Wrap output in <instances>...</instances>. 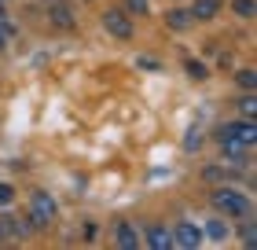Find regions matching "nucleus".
Returning a JSON list of instances; mask_svg holds the SVG:
<instances>
[{
    "instance_id": "22",
    "label": "nucleus",
    "mask_w": 257,
    "mask_h": 250,
    "mask_svg": "<svg viewBox=\"0 0 257 250\" xmlns=\"http://www.w3.org/2000/svg\"><path fill=\"white\" fill-rule=\"evenodd\" d=\"M11 235V217H0V243Z\"/></svg>"
},
{
    "instance_id": "6",
    "label": "nucleus",
    "mask_w": 257,
    "mask_h": 250,
    "mask_svg": "<svg viewBox=\"0 0 257 250\" xmlns=\"http://www.w3.org/2000/svg\"><path fill=\"white\" fill-rule=\"evenodd\" d=\"M147 246L169 250V246H173V232L166 228V224H151V228H147Z\"/></svg>"
},
{
    "instance_id": "20",
    "label": "nucleus",
    "mask_w": 257,
    "mask_h": 250,
    "mask_svg": "<svg viewBox=\"0 0 257 250\" xmlns=\"http://www.w3.org/2000/svg\"><path fill=\"white\" fill-rule=\"evenodd\" d=\"M242 243H246V246H253V243H257V235H253V221L242 224Z\"/></svg>"
},
{
    "instance_id": "17",
    "label": "nucleus",
    "mask_w": 257,
    "mask_h": 250,
    "mask_svg": "<svg viewBox=\"0 0 257 250\" xmlns=\"http://www.w3.org/2000/svg\"><path fill=\"white\" fill-rule=\"evenodd\" d=\"M202 177H206L209 184H217V181H224V177H228V170H224V165H209V170H206Z\"/></svg>"
},
{
    "instance_id": "12",
    "label": "nucleus",
    "mask_w": 257,
    "mask_h": 250,
    "mask_svg": "<svg viewBox=\"0 0 257 250\" xmlns=\"http://www.w3.org/2000/svg\"><path fill=\"white\" fill-rule=\"evenodd\" d=\"M52 22H55V26H70V22H74V15H70V8L55 4V8H52Z\"/></svg>"
},
{
    "instance_id": "5",
    "label": "nucleus",
    "mask_w": 257,
    "mask_h": 250,
    "mask_svg": "<svg viewBox=\"0 0 257 250\" xmlns=\"http://www.w3.org/2000/svg\"><path fill=\"white\" fill-rule=\"evenodd\" d=\"M173 246H188V250L202 246V228H198V224H191V221L173 224Z\"/></svg>"
},
{
    "instance_id": "1",
    "label": "nucleus",
    "mask_w": 257,
    "mask_h": 250,
    "mask_svg": "<svg viewBox=\"0 0 257 250\" xmlns=\"http://www.w3.org/2000/svg\"><path fill=\"white\" fill-rule=\"evenodd\" d=\"M209 202H213V210L220 217H246L250 213V199L242 192H235V188H217V192L209 195Z\"/></svg>"
},
{
    "instance_id": "13",
    "label": "nucleus",
    "mask_w": 257,
    "mask_h": 250,
    "mask_svg": "<svg viewBox=\"0 0 257 250\" xmlns=\"http://www.w3.org/2000/svg\"><path fill=\"white\" fill-rule=\"evenodd\" d=\"M184 70H188V74H191L195 81H206V74H209L206 63H198V59H188V66H184Z\"/></svg>"
},
{
    "instance_id": "7",
    "label": "nucleus",
    "mask_w": 257,
    "mask_h": 250,
    "mask_svg": "<svg viewBox=\"0 0 257 250\" xmlns=\"http://www.w3.org/2000/svg\"><path fill=\"white\" fill-rule=\"evenodd\" d=\"M220 151H224V158H235L239 165H250V151L239 140H220Z\"/></svg>"
},
{
    "instance_id": "16",
    "label": "nucleus",
    "mask_w": 257,
    "mask_h": 250,
    "mask_svg": "<svg viewBox=\"0 0 257 250\" xmlns=\"http://www.w3.org/2000/svg\"><path fill=\"white\" fill-rule=\"evenodd\" d=\"M239 114H242V118H253V114H257V100L250 96V92L239 100Z\"/></svg>"
},
{
    "instance_id": "8",
    "label": "nucleus",
    "mask_w": 257,
    "mask_h": 250,
    "mask_svg": "<svg viewBox=\"0 0 257 250\" xmlns=\"http://www.w3.org/2000/svg\"><path fill=\"white\" fill-rule=\"evenodd\" d=\"M217 11H220V0H195L191 4V19L209 22V19H217Z\"/></svg>"
},
{
    "instance_id": "4",
    "label": "nucleus",
    "mask_w": 257,
    "mask_h": 250,
    "mask_svg": "<svg viewBox=\"0 0 257 250\" xmlns=\"http://www.w3.org/2000/svg\"><path fill=\"white\" fill-rule=\"evenodd\" d=\"M103 26H107V33H114L118 41H128V37L136 33L133 19H128L125 11H107V15H103Z\"/></svg>"
},
{
    "instance_id": "9",
    "label": "nucleus",
    "mask_w": 257,
    "mask_h": 250,
    "mask_svg": "<svg viewBox=\"0 0 257 250\" xmlns=\"http://www.w3.org/2000/svg\"><path fill=\"white\" fill-rule=\"evenodd\" d=\"M114 243H118V246H125V250H136L144 239L136 235V228H133V224H118V232H114Z\"/></svg>"
},
{
    "instance_id": "15",
    "label": "nucleus",
    "mask_w": 257,
    "mask_h": 250,
    "mask_svg": "<svg viewBox=\"0 0 257 250\" xmlns=\"http://www.w3.org/2000/svg\"><path fill=\"white\" fill-rule=\"evenodd\" d=\"M231 11L242 19H253V0H231Z\"/></svg>"
},
{
    "instance_id": "23",
    "label": "nucleus",
    "mask_w": 257,
    "mask_h": 250,
    "mask_svg": "<svg viewBox=\"0 0 257 250\" xmlns=\"http://www.w3.org/2000/svg\"><path fill=\"white\" fill-rule=\"evenodd\" d=\"M4 44H8V30H0V48H4Z\"/></svg>"
},
{
    "instance_id": "18",
    "label": "nucleus",
    "mask_w": 257,
    "mask_h": 250,
    "mask_svg": "<svg viewBox=\"0 0 257 250\" xmlns=\"http://www.w3.org/2000/svg\"><path fill=\"white\" fill-rule=\"evenodd\" d=\"M125 8L133 11V15H147V8H151V0H125Z\"/></svg>"
},
{
    "instance_id": "21",
    "label": "nucleus",
    "mask_w": 257,
    "mask_h": 250,
    "mask_svg": "<svg viewBox=\"0 0 257 250\" xmlns=\"http://www.w3.org/2000/svg\"><path fill=\"white\" fill-rule=\"evenodd\" d=\"M11 199H15V188H11V184H0V206H8Z\"/></svg>"
},
{
    "instance_id": "10",
    "label": "nucleus",
    "mask_w": 257,
    "mask_h": 250,
    "mask_svg": "<svg viewBox=\"0 0 257 250\" xmlns=\"http://www.w3.org/2000/svg\"><path fill=\"white\" fill-rule=\"evenodd\" d=\"M191 22H195L191 11H180V8H173L169 15H166V26H169V30H188Z\"/></svg>"
},
{
    "instance_id": "14",
    "label": "nucleus",
    "mask_w": 257,
    "mask_h": 250,
    "mask_svg": "<svg viewBox=\"0 0 257 250\" xmlns=\"http://www.w3.org/2000/svg\"><path fill=\"white\" fill-rule=\"evenodd\" d=\"M235 81H239V89L253 92V85H257V74H253V70H239V74H235Z\"/></svg>"
},
{
    "instance_id": "11",
    "label": "nucleus",
    "mask_w": 257,
    "mask_h": 250,
    "mask_svg": "<svg viewBox=\"0 0 257 250\" xmlns=\"http://www.w3.org/2000/svg\"><path fill=\"white\" fill-rule=\"evenodd\" d=\"M202 235H209V239H228V217H213V221H209V228L202 232Z\"/></svg>"
},
{
    "instance_id": "3",
    "label": "nucleus",
    "mask_w": 257,
    "mask_h": 250,
    "mask_svg": "<svg viewBox=\"0 0 257 250\" xmlns=\"http://www.w3.org/2000/svg\"><path fill=\"white\" fill-rule=\"evenodd\" d=\"M220 140H239V144H253L257 140V129H253V122L250 118H242V122H228V125H220V133H217Z\"/></svg>"
},
{
    "instance_id": "19",
    "label": "nucleus",
    "mask_w": 257,
    "mask_h": 250,
    "mask_svg": "<svg viewBox=\"0 0 257 250\" xmlns=\"http://www.w3.org/2000/svg\"><path fill=\"white\" fill-rule=\"evenodd\" d=\"M30 228H26V224H22V221H15V217H11V235H8V239H22V235H26Z\"/></svg>"
},
{
    "instance_id": "2",
    "label": "nucleus",
    "mask_w": 257,
    "mask_h": 250,
    "mask_svg": "<svg viewBox=\"0 0 257 250\" xmlns=\"http://www.w3.org/2000/svg\"><path fill=\"white\" fill-rule=\"evenodd\" d=\"M55 217H59L55 199L48 192H33L30 195V224L33 228H48V224H55Z\"/></svg>"
}]
</instances>
